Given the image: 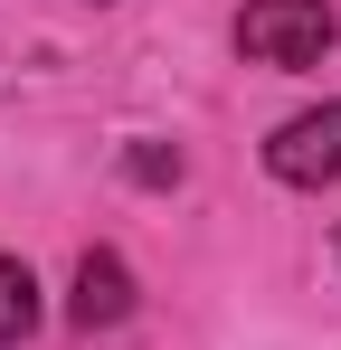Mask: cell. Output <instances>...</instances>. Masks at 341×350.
I'll list each match as a JSON object with an SVG mask.
<instances>
[{
  "label": "cell",
  "instance_id": "cell-1",
  "mask_svg": "<svg viewBox=\"0 0 341 350\" xmlns=\"http://www.w3.org/2000/svg\"><path fill=\"white\" fill-rule=\"evenodd\" d=\"M332 38H341L332 0H247L237 10V48L256 66H323Z\"/></svg>",
  "mask_w": 341,
  "mask_h": 350
},
{
  "label": "cell",
  "instance_id": "cell-2",
  "mask_svg": "<svg viewBox=\"0 0 341 350\" xmlns=\"http://www.w3.org/2000/svg\"><path fill=\"white\" fill-rule=\"evenodd\" d=\"M266 171L294 180V189H323V180H341V105H313V114H294L266 142Z\"/></svg>",
  "mask_w": 341,
  "mask_h": 350
},
{
  "label": "cell",
  "instance_id": "cell-3",
  "mask_svg": "<svg viewBox=\"0 0 341 350\" xmlns=\"http://www.w3.org/2000/svg\"><path fill=\"white\" fill-rule=\"evenodd\" d=\"M66 322H76V332H114V322H133V265H123L114 246H86L76 293H66Z\"/></svg>",
  "mask_w": 341,
  "mask_h": 350
},
{
  "label": "cell",
  "instance_id": "cell-4",
  "mask_svg": "<svg viewBox=\"0 0 341 350\" xmlns=\"http://www.w3.org/2000/svg\"><path fill=\"white\" fill-rule=\"evenodd\" d=\"M29 332H38V275L19 256H0V350H19Z\"/></svg>",
  "mask_w": 341,
  "mask_h": 350
},
{
  "label": "cell",
  "instance_id": "cell-5",
  "mask_svg": "<svg viewBox=\"0 0 341 350\" xmlns=\"http://www.w3.org/2000/svg\"><path fill=\"white\" fill-rule=\"evenodd\" d=\"M123 180H142V189H170V180H180V152H170V142H133V152H123Z\"/></svg>",
  "mask_w": 341,
  "mask_h": 350
}]
</instances>
